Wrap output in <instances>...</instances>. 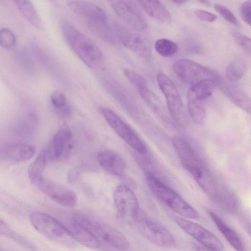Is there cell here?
Segmentation results:
<instances>
[{
  "instance_id": "obj_1",
  "label": "cell",
  "mask_w": 251,
  "mask_h": 251,
  "mask_svg": "<svg viewBox=\"0 0 251 251\" xmlns=\"http://www.w3.org/2000/svg\"><path fill=\"white\" fill-rule=\"evenodd\" d=\"M172 144L182 166L208 197L223 210L231 209L236 201V195L215 177L189 143L175 136Z\"/></svg>"
},
{
  "instance_id": "obj_2",
  "label": "cell",
  "mask_w": 251,
  "mask_h": 251,
  "mask_svg": "<svg viewBox=\"0 0 251 251\" xmlns=\"http://www.w3.org/2000/svg\"><path fill=\"white\" fill-rule=\"evenodd\" d=\"M61 28L68 46L85 65L95 68L101 63L102 52L93 41L68 21L61 23Z\"/></svg>"
},
{
  "instance_id": "obj_3",
  "label": "cell",
  "mask_w": 251,
  "mask_h": 251,
  "mask_svg": "<svg viewBox=\"0 0 251 251\" xmlns=\"http://www.w3.org/2000/svg\"><path fill=\"white\" fill-rule=\"evenodd\" d=\"M146 179L154 196L180 217L190 219L199 218V214L195 209L152 173H148Z\"/></svg>"
},
{
  "instance_id": "obj_4",
  "label": "cell",
  "mask_w": 251,
  "mask_h": 251,
  "mask_svg": "<svg viewBox=\"0 0 251 251\" xmlns=\"http://www.w3.org/2000/svg\"><path fill=\"white\" fill-rule=\"evenodd\" d=\"M73 218L100 242H103L121 251L126 250L129 248V242L126 237L108 224L81 213H77Z\"/></svg>"
},
{
  "instance_id": "obj_5",
  "label": "cell",
  "mask_w": 251,
  "mask_h": 251,
  "mask_svg": "<svg viewBox=\"0 0 251 251\" xmlns=\"http://www.w3.org/2000/svg\"><path fill=\"white\" fill-rule=\"evenodd\" d=\"M33 227L41 234L54 241L70 245L74 242L65 226L53 217L42 212H33L29 216Z\"/></svg>"
},
{
  "instance_id": "obj_6",
  "label": "cell",
  "mask_w": 251,
  "mask_h": 251,
  "mask_svg": "<svg viewBox=\"0 0 251 251\" xmlns=\"http://www.w3.org/2000/svg\"><path fill=\"white\" fill-rule=\"evenodd\" d=\"M134 221L141 233L151 242L163 248L175 247L176 241L171 232L144 211L140 210Z\"/></svg>"
},
{
  "instance_id": "obj_7",
  "label": "cell",
  "mask_w": 251,
  "mask_h": 251,
  "mask_svg": "<svg viewBox=\"0 0 251 251\" xmlns=\"http://www.w3.org/2000/svg\"><path fill=\"white\" fill-rule=\"evenodd\" d=\"M157 81L160 89L166 98L170 116L179 126L185 127L187 124V117L175 84L163 73L157 75Z\"/></svg>"
},
{
  "instance_id": "obj_8",
  "label": "cell",
  "mask_w": 251,
  "mask_h": 251,
  "mask_svg": "<svg viewBox=\"0 0 251 251\" xmlns=\"http://www.w3.org/2000/svg\"><path fill=\"white\" fill-rule=\"evenodd\" d=\"M173 69L180 79L191 85L205 79H211L216 84L221 76L214 70L187 59L175 62Z\"/></svg>"
},
{
  "instance_id": "obj_9",
  "label": "cell",
  "mask_w": 251,
  "mask_h": 251,
  "mask_svg": "<svg viewBox=\"0 0 251 251\" xmlns=\"http://www.w3.org/2000/svg\"><path fill=\"white\" fill-rule=\"evenodd\" d=\"M116 38L127 49L145 59L150 58L151 49L148 41L138 31L119 23L113 27Z\"/></svg>"
},
{
  "instance_id": "obj_10",
  "label": "cell",
  "mask_w": 251,
  "mask_h": 251,
  "mask_svg": "<svg viewBox=\"0 0 251 251\" xmlns=\"http://www.w3.org/2000/svg\"><path fill=\"white\" fill-rule=\"evenodd\" d=\"M101 113L109 126L122 140L138 153L141 154L147 153L145 145L115 112L108 108L103 107Z\"/></svg>"
},
{
  "instance_id": "obj_11",
  "label": "cell",
  "mask_w": 251,
  "mask_h": 251,
  "mask_svg": "<svg viewBox=\"0 0 251 251\" xmlns=\"http://www.w3.org/2000/svg\"><path fill=\"white\" fill-rule=\"evenodd\" d=\"M109 2L116 14L131 28L140 32L147 29V22L136 1L111 0Z\"/></svg>"
},
{
  "instance_id": "obj_12",
  "label": "cell",
  "mask_w": 251,
  "mask_h": 251,
  "mask_svg": "<svg viewBox=\"0 0 251 251\" xmlns=\"http://www.w3.org/2000/svg\"><path fill=\"white\" fill-rule=\"evenodd\" d=\"M174 219L181 229L201 246L219 251L223 250L224 246L220 239L201 225L180 216H176Z\"/></svg>"
},
{
  "instance_id": "obj_13",
  "label": "cell",
  "mask_w": 251,
  "mask_h": 251,
  "mask_svg": "<svg viewBox=\"0 0 251 251\" xmlns=\"http://www.w3.org/2000/svg\"><path fill=\"white\" fill-rule=\"evenodd\" d=\"M113 201L119 216L135 220L140 209L137 199L130 188L123 184L118 185L114 191Z\"/></svg>"
},
{
  "instance_id": "obj_14",
  "label": "cell",
  "mask_w": 251,
  "mask_h": 251,
  "mask_svg": "<svg viewBox=\"0 0 251 251\" xmlns=\"http://www.w3.org/2000/svg\"><path fill=\"white\" fill-rule=\"evenodd\" d=\"M67 4L71 10L85 19L88 27L109 23L106 12L95 3L85 0H69Z\"/></svg>"
},
{
  "instance_id": "obj_15",
  "label": "cell",
  "mask_w": 251,
  "mask_h": 251,
  "mask_svg": "<svg viewBox=\"0 0 251 251\" xmlns=\"http://www.w3.org/2000/svg\"><path fill=\"white\" fill-rule=\"evenodd\" d=\"M36 185L41 191L60 205L72 208L77 203L76 194L69 188L44 178Z\"/></svg>"
},
{
  "instance_id": "obj_16",
  "label": "cell",
  "mask_w": 251,
  "mask_h": 251,
  "mask_svg": "<svg viewBox=\"0 0 251 251\" xmlns=\"http://www.w3.org/2000/svg\"><path fill=\"white\" fill-rule=\"evenodd\" d=\"M216 85L234 104L250 113L251 99L242 89L221 76Z\"/></svg>"
},
{
  "instance_id": "obj_17",
  "label": "cell",
  "mask_w": 251,
  "mask_h": 251,
  "mask_svg": "<svg viewBox=\"0 0 251 251\" xmlns=\"http://www.w3.org/2000/svg\"><path fill=\"white\" fill-rule=\"evenodd\" d=\"M35 152L33 145L25 143H15L0 147V160L23 162L32 158Z\"/></svg>"
},
{
  "instance_id": "obj_18",
  "label": "cell",
  "mask_w": 251,
  "mask_h": 251,
  "mask_svg": "<svg viewBox=\"0 0 251 251\" xmlns=\"http://www.w3.org/2000/svg\"><path fill=\"white\" fill-rule=\"evenodd\" d=\"M97 160L100 165L109 174L117 176L124 175L126 163L115 151L109 150L101 151L98 154Z\"/></svg>"
},
{
  "instance_id": "obj_19",
  "label": "cell",
  "mask_w": 251,
  "mask_h": 251,
  "mask_svg": "<svg viewBox=\"0 0 251 251\" xmlns=\"http://www.w3.org/2000/svg\"><path fill=\"white\" fill-rule=\"evenodd\" d=\"M65 226L74 240L82 245L93 249H96L100 246V242L73 218Z\"/></svg>"
},
{
  "instance_id": "obj_20",
  "label": "cell",
  "mask_w": 251,
  "mask_h": 251,
  "mask_svg": "<svg viewBox=\"0 0 251 251\" xmlns=\"http://www.w3.org/2000/svg\"><path fill=\"white\" fill-rule=\"evenodd\" d=\"M72 133L67 124H64L53 138V148L57 158L67 155L71 149Z\"/></svg>"
},
{
  "instance_id": "obj_21",
  "label": "cell",
  "mask_w": 251,
  "mask_h": 251,
  "mask_svg": "<svg viewBox=\"0 0 251 251\" xmlns=\"http://www.w3.org/2000/svg\"><path fill=\"white\" fill-rule=\"evenodd\" d=\"M209 214L219 230L229 244L236 251H245L242 241L238 234L217 214L213 211H209Z\"/></svg>"
},
{
  "instance_id": "obj_22",
  "label": "cell",
  "mask_w": 251,
  "mask_h": 251,
  "mask_svg": "<svg viewBox=\"0 0 251 251\" xmlns=\"http://www.w3.org/2000/svg\"><path fill=\"white\" fill-rule=\"evenodd\" d=\"M142 9L150 17L164 23H170L171 15L165 6L159 0H137Z\"/></svg>"
},
{
  "instance_id": "obj_23",
  "label": "cell",
  "mask_w": 251,
  "mask_h": 251,
  "mask_svg": "<svg viewBox=\"0 0 251 251\" xmlns=\"http://www.w3.org/2000/svg\"><path fill=\"white\" fill-rule=\"evenodd\" d=\"M143 100L149 107L163 121L167 122L169 117L167 111L158 96L147 87L138 90Z\"/></svg>"
},
{
  "instance_id": "obj_24",
  "label": "cell",
  "mask_w": 251,
  "mask_h": 251,
  "mask_svg": "<svg viewBox=\"0 0 251 251\" xmlns=\"http://www.w3.org/2000/svg\"><path fill=\"white\" fill-rule=\"evenodd\" d=\"M187 105L189 115L193 122L201 125L205 121L206 112L204 100L187 95Z\"/></svg>"
},
{
  "instance_id": "obj_25",
  "label": "cell",
  "mask_w": 251,
  "mask_h": 251,
  "mask_svg": "<svg viewBox=\"0 0 251 251\" xmlns=\"http://www.w3.org/2000/svg\"><path fill=\"white\" fill-rule=\"evenodd\" d=\"M247 68V62L244 58L239 57L233 59L226 67V79L233 83L239 80L245 74Z\"/></svg>"
},
{
  "instance_id": "obj_26",
  "label": "cell",
  "mask_w": 251,
  "mask_h": 251,
  "mask_svg": "<svg viewBox=\"0 0 251 251\" xmlns=\"http://www.w3.org/2000/svg\"><path fill=\"white\" fill-rule=\"evenodd\" d=\"M46 164V152L42 151L28 167V175L32 183L36 185L43 178Z\"/></svg>"
},
{
  "instance_id": "obj_27",
  "label": "cell",
  "mask_w": 251,
  "mask_h": 251,
  "mask_svg": "<svg viewBox=\"0 0 251 251\" xmlns=\"http://www.w3.org/2000/svg\"><path fill=\"white\" fill-rule=\"evenodd\" d=\"M215 85V82L211 79L202 80L191 85L187 95L205 100L212 94Z\"/></svg>"
},
{
  "instance_id": "obj_28",
  "label": "cell",
  "mask_w": 251,
  "mask_h": 251,
  "mask_svg": "<svg viewBox=\"0 0 251 251\" xmlns=\"http://www.w3.org/2000/svg\"><path fill=\"white\" fill-rule=\"evenodd\" d=\"M21 12L35 27L41 29L42 23L34 6L28 0H15Z\"/></svg>"
},
{
  "instance_id": "obj_29",
  "label": "cell",
  "mask_w": 251,
  "mask_h": 251,
  "mask_svg": "<svg viewBox=\"0 0 251 251\" xmlns=\"http://www.w3.org/2000/svg\"><path fill=\"white\" fill-rule=\"evenodd\" d=\"M154 48L156 52L163 57L172 56L178 50L177 44L166 38H161L156 40L154 44Z\"/></svg>"
},
{
  "instance_id": "obj_30",
  "label": "cell",
  "mask_w": 251,
  "mask_h": 251,
  "mask_svg": "<svg viewBox=\"0 0 251 251\" xmlns=\"http://www.w3.org/2000/svg\"><path fill=\"white\" fill-rule=\"evenodd\" d=\"M50 101L53 107L60 113L65 115L70 113V107L62 92L58 90L53 91L50 95Z\"/></svg>"
},
{
  "instance_id": "obj_31",
  "label": "cell",
  "mask_w": 251,
  "mask_h": 251,
  "mask_svg": "<svg viewBox=\"0 0 251 251\" xmlns=\"http://www.w3.org/2000/svg\"><path fill=\"white\" fill-rule=\"evenodd\" d=\"M16 42L13 32L7 28L0 29V46L6 49L13 48Z\"/></svg>"
},
{
  "instance_id": "obj_32",
  "label": "cell",
  "mask_w": 251,
  "mask_h": 251,
  "mask_svg": "<svg viewBox=\"0 0 251 251\" xmlns=\"http://www.w3.org/2000/svg\"><path fill=\"white\" fill-rule=\"evenodd\" d=\"M124 73L127 79L138 90L147 87V83L144 78L136 72L128 69H125L124 70Z\"/></svg>"
},
{
  "instance_id": "obj_33",
  "label": "cell",
  "mask_w": 251,
  "mask_h": 251,
  "mask_svg": "<svg viewBox=\"0 0 251 251\" xmlns=\"http://www.w3.org/2000/svg\"><path fill=\"white\" fill-rule=\"evenodd\" d=\"M214 8L226 21L235 25H239V22L236 17L226 7L220 3H215Z\"/></svg>"
},
{
  "instance_id": "obj_34",
  "label": "cell",
  "mask_w": 251,
  "mask_h": 251,
  "mask_svg": "<svg viewBox=\"0 0 251 251\" xmlns=\"http://www.w3.org/2000/svg\"><path fill=\"white\" fill-rule=\"evenodd\" d=\"M233 37L240 46L249 54H251V40L248 36L238 32H234Z\"/></svg>"
},
{
  "instance_id": "obj_35",
  "label": "cell",
  "mask_w": 251,
  "mask_h": 251,
  "mask_svg": "<svg viewBox=\"0 0 251 251\" xmlns=\"http://www.w3.org/2000/svg\"><path fill=\"white\" fill-rule=\"evenodd\" d=\"M251 3L250 0H247L244 1L240 7L241 18L243 21L250 26L251 24Z\"/></svg>"
},
{
  "instance_id": "obj_36",
  "label": "cell",
  "mask_w": 251,
  "mask_h": 251,
  "mask_svg": "<svg viewBox=\"0 0 251 251\" xmlns=\"http://www.w3.org/2000/svg\"><path fill=\"white\" fill-rule=\"evenodd\" d=\"M195 12L197 17L203 21L212 23L215 21L217 18L215 14L205 10L197 9Z\"/></svg>"
},
{
  "instance_id": "obj_37",
  "label": "cell",
  "mask_w": 251,
  "mask_h": 251,
  "mask_svg": "<svg viewBox=\"0 0 251 251\" xmlns=\"http://www.w3.org/2000/svg\"><path fill=\"white\" fill-rule=\"evenodd\" d=\"M0 235L10 238H15L16 235L10 227L0 219Z\"/></svg>"
},
{
  "instance_id": "obj_38",
  "label": "cell",
  "mask_w": 251,
  "mask_h": 251,
  "mask_svg": "<svg viewBox=\"0 0 251 251\" xmlns=\"http://www.w3.org/2000/svg\"><path fill=\"white\" fill-rule=\"evenodd\" d=\"M196 250L197 251H221L218 250L207 248L202 246H197Z\"/></svg>"
},
{
  "instance_id": "obj_39",
  "label": "cell",
  "mask_w": 251,
  "mask_h": 251,
  "mask_svg": "<svg viewBox=\"0 0 251 251\" xmlns=\"http://www.w3.org/2000/svg\"><path fill=\"white\" fill-rule=\"evenodd\" d=\"M171 2L175 4H177V5H181V4H183L184 3H186L187 2V1L184 0H172Z\"/></svg>"
},
{
  "instance_id": "obj_40",
  "label": "cell",
  "mask_w": 251,
  "mask_h": 251,
  "mask_svg": "<svg viewBox=\"0 0 251 251\" xmlns=\"http://www.w3.org/2000/svg\"><path fill=\"white\" fill-rule=\"evenodd\" d=\"M200 3L206 5L207 6H209L210 5V1L208 0H201L198 1Z\"/></svg>"
}]
</instances>
